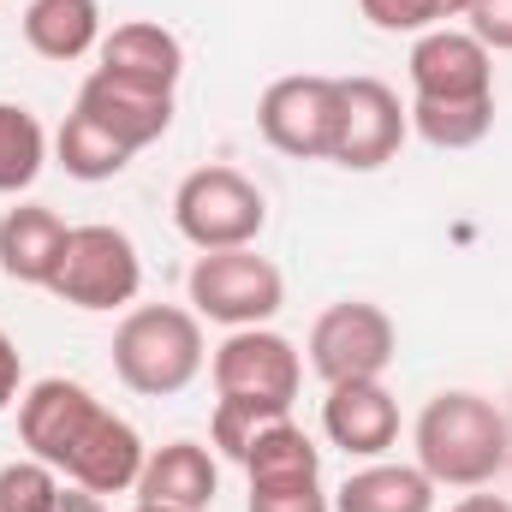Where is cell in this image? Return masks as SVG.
<instances>
[{"label":"cell","mask_w":512,"mask_h":512,"mask_svg":"<svg viewBox=\"0 0 512 512\" xmlns=\"http://www.w3.org/2000/svg\"><path fill=\"white\" fill-rule=\"evenodd\" d=\"M54 155H60V167L72 173V179H84V185H102V179H120L131 167V149L120 137H108V131L96 126L90 114H66V126L54 137Z\"/></svg>","instance_id":"d6986e66"},{"label":"cell","mask_w":512,"mask_h":512,"mask_svg":"<svg viewBox=\"0 0 512 512\" xmlns=\"http://www.w3.org/2000/svg\"><path fill=\"white\" fill-rule=\"evenodd\" d=\"M209 376L221 399H256V405H274V411H292L298 382H304V358L286 334L274 328H233L215 358H209Z\"/></svg>","instance_id":"9c48e42d"},{"label":"cell","mask_w":512,"mask_h":512,"mask_svg":"<svg viewBox=\"0 0 512 512\" xmlns=\"http://www.w3.org/2000/svg\"><path fill=\"white\" fill-rule=\"evenodd\" d=\"M173 227L197 251H245L268 227V197L239 167H197L173 191Z\"/></svg>","instance_id":"277c9868"},{"label":"cell","mask_w":512,"mask_h":512,"mask_svg":"<svg viewBox=\"0 0 512 512\" xmlns=\"http://www.w3.org/2000/svg\"><path fill=\"white\" fill-rule=\"evenodd\" d=\"M18 441L30 447V459L54 465L66 483H78L90 495L137 489V471L149 459L143 435L126 417L108 411L90 387L66 382V376H42V382L24 387V399H18Z\"/></svg>","instance_id":"6da1fadb"},{"label":"cell","mask_w":512,"mask_h":512,"mask_svg":"<svg viewBox=\"0 0 512 512\" xmlns=\"http://www.w3.org/2000/svg\"><path fill=\"white\" fill-rule=\"evenodd\" d=\"M131 512H167V507H143V501H137V507H131Z\"/></svg>","instance_id":"f1b7e54d"},{"label":"cell","mask_w":512,"mask_h":512,"mask_svg":"<svg viewBox=\"0 0 512 512\" xmlns=\"http://www.w3.org/2000/svg\"><path fill=\"white\" fill-rule=\"evenodd\" d=\"M447 512H512V501H501V495H477V489H471L459 507H447Z\"/></svg>","instance_id":"83f0119b"},{"label":"cell","mask_w":512,"mask_h":512,"mask_svg":"<svg viewBox=\"0 0 512 512\" xmlns=\"http://www.w3.org/2000/svg\"><path fill=\"white\" fill-rule=\"evenodd\" d=\"M405 114L429 149H477L495 131V96L489 102H411Z\"/></svg>","instance_id":"44dd1931"},{"label":"cell","mask_w":512,"mask_h":512,"mask_svg":"<svg viewBox=\"0 0 512 512\" xmlns=\"http://www.w3.org/2000/svg\"><path fill=\"white\" fill-rule=\"evenodd\" d=\"M24 42L42 60H84L102 48V6L96 0H30L24 6Z\"/></svg>","instance_id":"e0dca14e"},{"label":"cell","mask_w":512,"mask_h":512,"mask_svg":"<svg viewBox=\"0 0 512 512\" xmlns=\"http://www.w3.org/2000/svg\"><path fill=\"white\" fill-rule=\"evenodd\" d=\"M334 126H340V78H322V72L274 78L256 102L262 143L292 155V161H328L334 155Z\"/></svg>","instance_id":"ba28073f"},{"label":"cell","mask_w":512,"mask_h":512,"mask_svg":"<svg viewBox=\"0 0 512 512\" xmlns=\"http://www.w3.org/2000/svg\"><path fill=\"white\" fill-rule=\"evenodd\" d=\"M18 387H24V358H18V346H12V334L0 328V411H6L12 399H24Z\"/></svg>","instance_id":"484cf974"},{"label":"cell","mask_w":512,"mask_h":512,"mask_svg":"<svg viewBox=\"0 0 512 512\" xmlns=\"http://www.w3.org/2000/svg\"><path fill=\"white\" fill-rule=\"evenodd\" d=\"M411 137V114L382 78H340V126H334V167L376 173L387 167Z\"/></svg>","instance_id":"30bf717a"},{"label":"cell","mask_w":512,"mask_h":512,"mask_svg":"<svg viewBox=\"0 0 512 512\" xmlns=\"http://www.w3.org/2000/svg\"><path fill=\"white\" fill-rule=\"evenodd\" d=\"M322 435L352 459H382L399 441V399L382 382H334L322 399Z\"/></svg>","instance_id":"4fadbf2b"},{"label":"cell","mask_w":512,"mask_h":512,"mask_svg":"<svg viewBox=\"0 0 512 512\" xmlns=\"http://www.w3.org/2000/svg\"><path fill=\"white\" fill-rule=\"evenodd\" d=\"M48 167V131L24 102H0V197H18Z\"/></svg>","instance_id":"ffe728a7"},{"label":"cell","mask_w":512,"mask_h":512,"mask_svg":"<svg viewBox=\"0 0 512 512\" xmlns=\"http://www.w3.org/2000/svg\"><path fill=\"white\" fill-rule=\"evenodd\" d=\"M358 12L387 36H423V30H441L447 18H465L471 0H358Z\"/></svg>","instance_id":"7402d4cb"},{"label":"cell","mask_w":512,"mask_h":512,"mask_svg":"<svg viewBox=\"0 0 512 512\" xmlns=\"http://www.w3.org/2000/svg\"><path fill=\"white\" fill-rule=\"evenodd\" d=\"M507 423H512V417H507Z\"/></svg>","instance_id":"4dcf8cb0"},{"label":"cell","mask_w":512,"mask_h":512,"mask_svg":"<svg viewBox=\"0 0 512 512\" xmlns=\"http://www.w3.org/2000/svg\"><path fill=\"white\" fill-rule=\"evenodd\" d=\"M411 447H417V471L435 489H489L512 465V423L507 411H495V399L471 387H447L417 411Z\"/></svg>","instance_id":"7a4b0ae2"},{"label":"cell","mask_w":512,"mask_h":512,"mask_svg":"<svg viewBox=\"0 0 512 512\" xmlns=\"http://www.w3.org/2000/svg\"><path fill=\"white\" fill-rule=\"evenodd\" d=\"M245 512H334V501L322 495V471H310V477H256Z\"/></svg>","instance_id":"cb8c5ba5"},{"label":"cell","mask_w":512,"mask_h":512,"mask_svg":"<svg viewBox=\"0 0 512 512\" xmlns=\"http://www.w3.org/2000/svg\"><path fill=\"white\" fill-rule=\"evenodd\" d=\"M310 370L322 382H382V370L399 358V328L382 304L370 298H340L310 322Z\"/></svg>","instance_id":"8992f818"},{"label":"cell","mask_w":512,"mask_h":512,"mask_svg":"<svg viewBox=\"0 0 512 512\" xmlns=\"http://www.w3.org/2000/svg\"><path fill=\"white\" fill-rule=\"evenodd\" d=\"M78 114H90L108 137H120L131 155L161 143L167 126H173V90H155V84H137V78H120V72H90L84 90H78Z\"/></svg>","instance_id":"7c38bea8"},{"label":"cell","mask_w":512,"mask_h":512,"mask_svg":"<svg viewBox=\"0 0 512 512\" xmlns=\"http://www.w3.org/2000/svg\"><path fill=\"white\" fill-rule=\"evenodd\" d=\"M507 471H512V465H507Z\"/></svg>","instance_id":"f546056e"},{"label":"cell","mask_w":512,"mask_h":512,"mask_svg":"<svg viewBox=\"0 0 512 512\" xmlns=\"http://www.w3.org/2000/svg\"><path fill=\"white\" fill-rule=\"evenodd\" d=\"M495 54L471 30H423L411 42V102H489Z\"/></svg>","instance_id":"8fae6325"},{"label":"cell","mask_w":512,"mask_h":512,"mask_svg":"<svg viewBox=\"0 0 512 512\" xmlns=\"http://www.w3.org/2000/svg\"><path fill=\"white\" fill-rule=\"evenodd\" d=\"M60 471L42 459H12L0 465V512H54L60 507Z\"/></svg>","instance_id":"603a6c76"},{"label":"cell","mask_w":512,"mask_h":512,"mask_svg":"<svg viewBox=\"0 0 512 512\" xmlns=\"http://www.w3.org/2000/svg\"><path fill=\"white\" fill-rule=\"evenodd\" d=\"M143 507H167V512H209L221 495V471H215V453L203 441H167L143 459L137 471V489H131Z\"/></svg>","instance_id":"5bb4252c"},{"label":"cell","mask_w":512,"mask_h":512,"mask_svg":"<svg viewBox=\"0 0 512 512\" xmlns=\"http://www.w3.org/2000/svg\"><path fill=\"white\" fill-rule=\"evenodd\" d=\"M334 512H435V483L417 465H364L340 483Z\"/></svg>","instance_id":"ac0fdd59"},{"label":"cell","mask_w":512,"mask_h":512,"mask_svg":"<svg viewBox=\"0 0 512 512\" xmlns=\"http://www.w3.org/2000/svg\"><path fill=\"white\" fill-rule=\"evenodd\" d=\"M203 316L179 304H137L114 328V376L143 399H173L203 376Z\"/></svg>","instance_id":"3957f363"},{"label":"cell","mask_w":512,"mask_h":512,"mask_svg":"<svg viewBox=\"0 0 512 512\" xmlns=\"http://www.w3.org/2000/svg\"><path fill=\"white\" fill-rule=\"evenodd\" d=\"M72 227L48 209V203H18L0 215V274L18 286H48L60 251H66Z\"/></svg>","instance_id":"9a60e30c"},{"label":"cell","mask_w":512,"mask_h":512,"mask_svg":"<svg viewBox=\"0 0 512 512\" xmlns=\"http://www.w3.org/2000/svg\"><path fill=\"white\" fill-rule=\"evenodd\" d=\"M191 310L221 322V328H268V316H280L286 304V274L256 256V245L245 251H203L185 274Z\"/></svg>","instance_id":"5b68a950"},{"label":"cell","mask_w":512,"mask_h":512,"mask_svg":"<svg viewBox=\"0 0 512 512\" xmlns=\"http://www.w3.org/2000/svg\"><path fill=\"white\" fill-rule=\"evenodd\" d=\"M102 72H120V78L155 84V90H179L185 42H179L167 24H149V18L114 24V30L102 36Z\"/></svg>","instance_id":"2e32d148"},{"label":"cell","mask_w":512,"mask_h":512,"mask_svg":"<svg viewBox=\"0 0 512 512\" xmlns=\"http://www.w3.org/2000/svg\"><path fill=\"white\" fill-rule=\"evenodd\" d=\"M54 512H108V507H102V495H90V489L66 483V489H60V507H54Z\"/></svg>","instance_id":"4316f807"},{"label":"cell","mask_w":512,"mask_h":512,"mask_svg":"<svg viewBox=\"0 0 512 512\" xmlns=\"http://www.w3.org/2000/svg\"><path fill=\"white\" fill-rule=\"evenodd\" d=\"M137 286H143V256L131 245V233L108 227V221L72 227L60 268L48 280V292L72 310H120L137 298Z\"/></svg>","instance_id":"52a82bcc"},{"label":"cell","mask_w":512,"mask_h":512,"mask_svg":"<svg viewBox=\"0 0 512 512\" xmlns=\"http://www.w3.org/2000/svg\"><path fill=\"white\" fill-rule=\"evenodd\" d=\"M471 36L489 54H512V0H471Z\"/></svg>","instance_id":"d4e9b609"}]
</instances>
